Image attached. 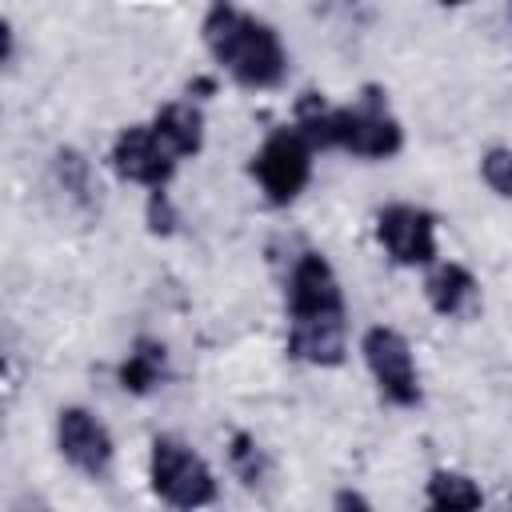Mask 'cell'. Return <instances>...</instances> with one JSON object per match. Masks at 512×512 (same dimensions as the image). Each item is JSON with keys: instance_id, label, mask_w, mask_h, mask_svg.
<instances>
[{"instance_id": "cell-13", "label": "cell", "mask_w": 512, "mask_h": 512, "mask_svg": "<svg viewBox=\"0 0 512 512\" xmlns=\"http://www.w3.org/2000/svg\"><path fill=\"white\" fill-rule=\"evenodd\" d=\"M164 368H168L164 344L140 336V340L132 344V352L124 356V364H120V388L132 392V396H144V392H152V388L164 380Z\"/></svg>"}, {"instance_id": "cell-8", "label": "cell", "mask_w": 512, "mask_h": 512, "mask_svg": "<svg viewBox=\"0 0 512 512\" xmlns=\"http://www.w3.org/2000/svg\"><path fill=\"white\" fill-rule=\"evenodd\" d=\"M376 236H380V244L388 248V256L396 264L416 268V264L436 260V220L424 208H412V204L384 208L380 220H376Z\"/></svg>"}, {"instance_id": "cell-19", "label": "cell", "mask_w": 512, "mask_h": 512, "mask_svg": "<svg viewBox=\"0 0 512 512\" xmlns=\"http://www.w3.org/2000/svg\"><path fill=\"white\" fill-rule=\"evenodd\" d=\"M336 512H372V504L360 492L344 488V492H336Z\"/></svg>"}, {"instance_id": "cell-10", "label": "cell", "mask_w": 512, "mask_h": 512, "mask_svg": "<svg viewBox=\"0 0 512 512\" xmlns=\"http://www.w3.org/2000/svg\"><path fill=\"white\" fill-rule=\"evenodd\" d=\"M288 356L332 368L344 360V320H292L288 332Z\"/></svg>"}, {"instance_id": "cell-1", "label": "cell", "mask_w": 512, "mask_h": 512, "mask_svg": "<svg viewBox=\"0 0 512 512\" xmlns=\"http://www.w3.org/2000/svg\"><path fill=\"white\" fill-rule=\"evenodd\" d=\"M204 44L216 56V64L228 68V76L244 88H272L288 72L284 44L272 24L232 8V4H212L204 16Z\"/></svg>"}, {"instance_id": "cell-7", "label": "cell", "mask_w": 512, "mask_h": 512, "mask_svg": "<svg viewBox=\"0 0 512 512\" xmlns=\"http://www.w3.org/2000/svg\"><path fill=\"white\" fill-rule=\"evenodd\" d=\"M112 168L124 180H136V184H148V188H164L168 176L176 172V156L156 136L152 124H132L112 144Z\"/></svg>"}, {"instance_id": "cell-15", "label": "cell", "mask_w": 512, "mask_h": 512, "mask_svg": "<svg viewBox=\"0 0 512 512\" xmlns=\"http://www.w3.org/2000/svg\"><path fill=\"white\" fill-rule=\"evenodd\" d=\"M228 456H232V468L240 472V480H244L248 488H260V484L268 480V456H264V448H260L248 432H236V436H232Z\"/></svg>"}, {"instance_id": "cell-12", "label": "cell", "mask_w": 512, "mask_h": 512, "mask_svg": "<svg viewBox=\"0 0 512 512\" xmlns=\"http://www.w3.org/2000/svg\"><path fill=\"white\" fill-rule=\"evenodd\" d=\"M424 292H428V304H432L440 316H460V312H468V304L476 300V280H472V272H468L464 264H440V268L428 276Z\"/></svg>"}, {"instance_id": "cell-9", "label": "cell", "mask_w": 512, "mask_h": 512, "mask_svg": "<svg viewBox=\"0 0 512 512\" xmlns=\"http://www.w3.org/2000/svg\"><path fill=\"white\" fill-rule=\"evenodd\" d=\"M56 444H60L64 460L88 476H104L112 464V436L88 408H60Z\"/></svg>"}, {"instance_id": "cell-4", "label": "cell", "mask_w": 512, "mask_h": 512, "mask_svg": "<svg viewBox=\"0 0 512 512\" xmlns=\"http://www.w3.org/2000/svg\"><path fill=\"white\" fill-rule=\"evenodd\" d=\"M252 176L272 204H292L312 176V144L296 128H276L252 156Z\"/></svg>"}, {"instance_id": "cell-6", "label": "cell", "mask_w": 512, "mask_h": 512, "mask_svg": "<svg viewBox=\"0 0 512 512\" xmlns=\"http://www.w3.org/2000/svg\"><path fill=\"white\" fill-rule=\"evenodd\" d=\"M288 312L292 320H344V296L332 264L320 252H304L288 280Z\"/></svg>"}, {"instance_id": "cell-3", "label": "cell", "mask_w": 512, "mask_h": 512, "mask_svg": "<svg viewBox=\"0 0 512 512\" xmlns=\"http://www.w3.org/2000/svg\"><path fill=\"white\" fill-rule=\"evenodd\" d=\"M400 144H404L400 120L388 112L380 88H364L352 108H336V148H348L352 156L384 160L396 156Z\"/></svg>"}, {"instance_id": "cell-11", "label": "cell", "mask_w": 512, "mask_h": 512, "mask_svg": "<svg viewBox=\"0 0 512 512\" xmlns=\"http://www.w3.org/2000/svg\"><path fill=\"white\" fill-rule=\"evenodd\" d=\"M152 128H156V136L172 148V156H192V152H200V144H204V116H200V108L188 104V100L164 104V108L156 112Z\"/></svg>"}, {"instance_id": "cell-17", "label": "cell", "mask_w": 512, "mask_h": 512, "mask_svg": "<svg viewBox=\"0 0 512 512\" xmlns=\"http://www.w3.org/2000/svg\"><path fill=\"white\" fill-rule=\"evenodd\" d=\"M480 176L492 192L512 196V148H488L480 160Z\"/></svg>"}, {"instance_id": "cell-2", "label": "cell", "mask_w": 512, "mask_h": 512, "mask_svg": "<svg viewBox=\"0 0 512 512\" xmlns=\"http://www.w3.org/2000/svg\"><path fill=\"white\" fill-rule=\"evenodd\" d=\"M148 472H152V492L180 508V512H196L204 504L216 500V476L212 468L176 436H156L152 440V460H148Z\"/></svg>"}, {"instance_id": "cell-16", "label": "cell", "mask_w": 512, "mask_h": 512, "mask_svg": "<svg viewBox=\"0 0 512 512\" xmlns=\"http://www.w3.org/2000/svg\"><path fill=\"white\" fill-rule=\"evenodd\" d=\"M56 180L64 184V192L72 200H88L92 196V172H88V160L76 152V148H60L56 152Z\"/></svg>"}, {"instance_id": "cell-5", "label": "cell", "mask_w": 512, "mask_h": 512, "mask_svg": "<svg viewBox=\"0 0 512 512\" xmlns=\"http://www.w3.org/2000/svg\"><path fill=\"white\" fill-rule=\"evenodd\" d=\"M364 360L380 384V392L400 404V408H412L420 404V380H416V364H412V348L408 340L396 332V328H368L364 332Z\"/></svg>"}, {"instance_id": "cell-14", "label": "cell", "mask_w": 512, "mask_h": 512, "mask_svg": "<svg viewBox=\"0 0 512 512\" xmlns=\"http://www.w3.org/2000/svg\"><path fill=\"white\" fill-rule=\"evenodd\" d=\"M484 492L472 476L464 472H432L428 476V512H480Z\"/></svg>"}, {"instance_id": "cell-18", "label": "cell", "mask_w": 512, "mask_h": 512, "mask_svg": "<svg viewBox=\"0 0 512 512\" xmlns=\"http://www.w3.org/2000/svg\"><path fill=\"white\" fill-rule=\"evenodd\" d=\"M148 228L156 236H168L176 228V208H172V200H168L164 188H152V196H148Z\"/></svg>"}]
</instances>
